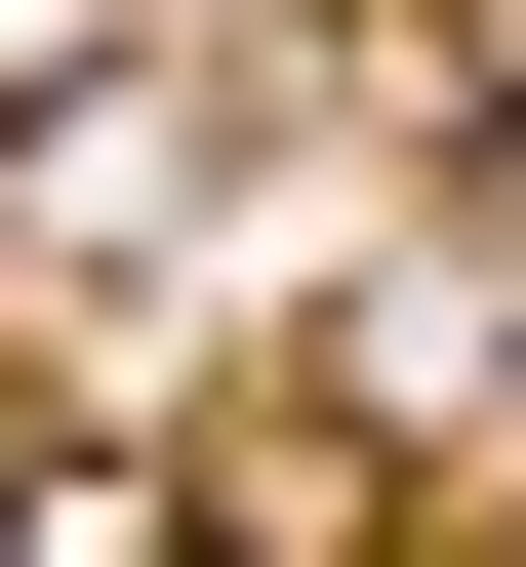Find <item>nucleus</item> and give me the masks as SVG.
<instances>
[{"label": "nucleus", "instance_id": "nucleus-2", "mask_svg": "<svg viewBox=\"0 0 526 567\" xmlns=\"http://www.w3.org/2000/svg\"><path fill=\"white\" fill-rule=\"evenodd\" d=\"M0 527H41V446H0Z\"/></svg>", "mask_w": 526, "mask_h": 567}, {"label": "nucleus", "instance_id": "nucleus-1", "mask_svg": "<svg viewBox=\"0 0 526 567\" xmlns=\"http://www.w3.org/2000/svg\"><path fill=\"white\" fill-rule=\"evenodd\" d=\"M0 82H122V0H0Z\"/></svg>", "mask_w": 526, "mask_h": 567}]
</instances>
